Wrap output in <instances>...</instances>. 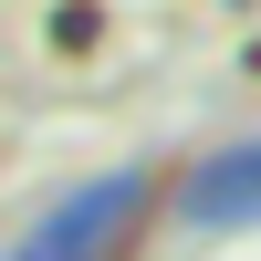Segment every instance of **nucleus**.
<instances>
[{
  "label": "nucleus",
  "mask_w": 261,
  "mask_h": 261,
  "mask_svg": "<svg viewBox=\"0 0 261 261\" xmlns=\"http://www.w3.org/2000/svg\"><path fill=\"white\" fill-rule=\"evenodd\" d=\"M146 188H157L146 167H105V178L63 188V199L42 209L0 261H115V241L136 230V209H146Z\"/></svg>",
  "instance_id": "obj_1"
},
{
  "label": "nucleus",
  "mask_w": 261,
  "mask_h": 261,
  "mask_svg": "<svg viewBox=\"0 0 261 261\" xmlns=\"http://www.w3.org/2000/svg\"><path fill=\"white\" fill-rule=\"evenodd\" d=\"M178 220L188 230H261V136L220 146L178 178Z\"/></svg>",
  "instance_id": "obj_2"
}]
</instances>
